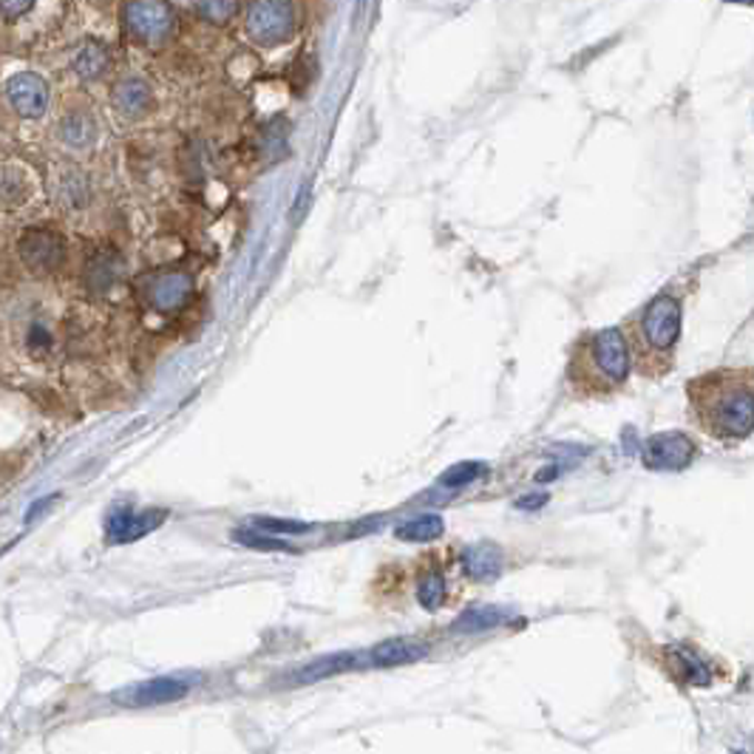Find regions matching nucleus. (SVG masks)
<instances>
[{"mask_svg":"<svg viewBox=\"0 0 754 754\" xmlns=\"http://www.w3.org/2000/svg\"><path fill=\"white\" fill-rule=\"evenodd\" d=\"M690 403L701 429L723 443H737L754 431V372L701 374L690 383Z\"/></svg>","mask_w":754,"mask_h":754,"instance_id":"f257e3e1","label":"nucleus"},{"mask_svg":"<svg viewBox=\"0 0 754 754\" xmlns=\"http://www.w3.org/2000/svg\"><path fill=\"white\" fill-rule=\"evenodd\" d=\"M630 374V346L619 330H602L579 343L571 361V383L584 394L622 386Z\"/></svg>","mask_w":754,"mask_h":754,"instance_id":"f03ea898","label":"nucleus"},{"mask_svg":"<svg viewBox=\"0 0 754 754\" xmlns=\"http://www.w3.org/2000/svg\"><path fill=\"white\" fill-rule=\"evenodd\" d=\"M681 338V304L672 295H659L653 304L646 306L635 326V355H639V369H650L659 374L661 369L670 366V358L678 346Z\"/></svg>","mask_w":754,"mask_h":754,"instance_id":"7ed1b4c3","label":"nucleus"},{"mask_svg":"<svg viewBox=\"0 0 754 754\" xmlns=\"http://www.w3.org/2000/svg\"><path fill=\"white\" fill-rule=\"evenodd\" d=\"M299 12L292 0H253L244 18V32L261 49H275L295 38Z\"/></svg>","mask_w":754,"mask_h":754,"instance_id":"20e7f679","label":"nucleus"},{"mask_svg":"<svg viewBox=\"0 0 754 754\" xmlns=\"http://www.w3.org/2000/svg\"><path fill=\"white\" fill-rule=\"evenodd\" d=\"M122 26L133 40L157 46L173 32L177 12L168 0H128L122 9Z\"/></svg>","mask_w":754,"mask_h":754,"instance_id":"39448f33","label":"nucleus"},{"mask_svg":"<svg viewBox=\"0 0 754 754\" xmlns=\"http://www.w3.org/2000/svg\"><path fill=\"white\" fill-rule=\"evenodd\" d=\"M7 100L20 120H40L49 111L51 89L34 71H18L7 80Z\"/></svg>","mask_w":754,"mask_h":754,"instance_id":"423d86ee","label":"nucleus"},{"mask_svg":"<svg viewBox=\"0 0 754 754\" xmlns=\"http://www.w3.org/2000/svg\"><path fill=\"white\" fill-rule=\"evenodd\" d=\"M18 253L23 259V264L34 273H51L58 270L66 259V244L58 233L51 230H26L23 239L18 244Z\"/></svg>","mask_w":754,"mask_h":754,"instance_id":"0eeeda50","label":"nucleus"},{"mask_svg":"<svg viewBox=\"0 0 754 754\" xmlns=\"http://www.w3.org/2000/svg\"><path fill=\"white\" fill-rule=\"evenodd\" d=\"M695 445L681 431L653 434L644 443V463L655 471H681L692 463Z\"/></svg>","mask_w":754,"mask_h":754,"instance_id":"6e6552de","label":"nucleus"},{"mask_svg":"<svg viewBox=\"0 0 754 754\" xmlns=\"http://www.w3.org/2000/svg\"><path fill=\"white\" fill-rule=\"evenodd\" d=\"M111 100H114V108L125 117V120H142V117L151 114L153 105H157L153 86L140 74L120 77L114 83V91H111Z\"/></svg>","mask_w":754,"mask_h":754,"instance_id":"1a4fd4ad","label":"nucleus"},{"mask_svg":"<svg viewBox=\"0 0 754 754\" xmlns=\"http://www.w3.org/2000/svg\"><path fill=\"white\" fill-rule=\"evenodd\" d=\"M165 520V511H133V507H114L108 514L105 531L108 542H131L145 533L157 531L159 522Z\"/></svg>","mask_w":754,"mask_h":754,"instance_id":"9d476101","label":"nucleus"},{"mask_svg":"<svg viewBox=\"0 0 754 754\" xmlns=\"http://www.w3.org/2000/svg\"><path fill=\"white\" fill-rule=\"evenodd\" d=\"M193 295L191 275L184 273H162L148 286V304L159 312H173L184 306Z\"/></svg>","mask_w":754,"mask_h":754,"instance_id":"9b49d317","label":"nucleus"},{"mask_svg":"<svg viewBox=\"0 0 754 754\" xmlns=\"http://www.w3.org/2000/svg\"><path fill=\"white\" fill-rule=\"evenodd\" d=\"M97 137H100L97 117L86 111V108L66 111L58 120V140L71 151H89V148L97 145Z\"/></svg>","mask_w":754,"mask_h":754,"instance_id":"f8f14e48","label":"nucleus"},{"mask_svg":"<svg viewBox=\"0 0 754 754\" xmlns=\"http://www.w3.org/2000/svg\"><path fill=\"white\" fill-rule=\"evenodd\" d=\"M188 695V684L173 678H153L145 681V684L131 686L128 692H122L120 701L122 704L131 706H153V704H171V701H179V697Z\"/></svg>","mask_w":754,"mask_h":754,"instance_id":"ddd939ff","label":"nucleus"},{"mask_svg":"<svg viewBox=\"0 0 754 754\" xmlns=\"http://www.w3.org/2000/svg\"><path fill=\"white\" fill-rule=\"evenodd\" d=\"M108 69H111V51L100 40H86L71 54V71L83 83H97V80H102L108 74Z\"/></svg>","mask_w":754,"mask_h":754,"instance_id":"4468645a","label":"nucleus"},{"mask_svg":"<svg viewBox=\"0 0 754 754\" xmlns=\"http://www.w3.org/2000/svg\"><path fill=\"white\" fill-rule=\"evenodd\" d=\"M122 279V259L114 250H100L89 259L86 264V286H89L94 295H105V292L114 290Z\"/></svg>","mask_w":754,"mask_h":754,"instance_id":"2eb2a0df","label":"nucleus"},{"mask_svg":"<svg viewBox=\"0 0 754 754\" xmlns=\"http://www.w3.org/2000/svg\"><path fill=\"white\" fill-rule=\"evenodd\" d=\"M502 564H505L502 551L496 545H491V542H482V545L469 547L463 553L465 573L471 579H476V582H496L502 576Z\"/></svg>","mask_w":754,"mask_h":754,"instance_id":"dca6fc26","label":"nucleus"},{"mask_svg":"<svg viewBox=\"0 0 754 754\" xmlns=\"http://www.w3.org/2000/svg\"><path fill=\"white\" fill-rule=\"evenodd\" d=\"M429 655V646L418 639H392L383 641L372 650V664L374 666H403L414 664V661H423Z\"/></svg>","mask_w":754,"mask_h":754,"instance_id":"f3484780","label":"nucleus"},{"mask_svg":"<svg viewBox=\"0 0 754 754\" xmlns=\"http://www.w3.org/2000/svg\"><path fill=\"white\" fill-rule=\"evenodd\" d=\"M511 619V610L505 607H494V604H485V607H471L465 610L460 619L454 622V633H485V630H494L500 624H507Z\"/></svg>","mask_w":754,"mask_h":754,"instance_id":"a211bd4d","label":"nucleus"},{"mask_svg":"<svg viewBox=\"0 0 754 754\" xmlns=\"http://www.w3.org/2000/svg\"><path fill=\"white\" fill-rule=\"evenodd\" d=\"M440 533H443V516L438 514L414 516V520L403 522V525L398 527V539H403V542H431V539H438Z\"/></svg>","mask_w":754,"mask_h":754,"instance_id":"6ab92c4d","label":"nucleus"},{"mask_svg":"<svg viewBox=\"0 0 754 754\" xmlns=\"http://www.w3.org/2000/svg\"><path fill=\"white\" fill-rule=\"evenodd\" d=\"M489 474V465L476 463V460H469V463H456L440 476V485L443 489H463V485H471L474 480Z\"/></svg>","mask_w":754,"mask_h":754,"instance_id":"aec40b11","label":"nucleus"},{"mask_svg":"<svg viewBox=\"0 0 754 754\" xmlns=\"http://www.w3.org/2000/svg\"><path fill=\"white\" fill-rule=\"evenodd\" d=\"M193 7H197V12L202 14L208 23L224 26L239 14L241 0H193Z\"/></svg>","mask_w":754,"mask_h":754,"instance_id":"412c9836","label":"nucleus"},{"mask_svg":"<svg viewBox=\"0 0 754 754\" xmlns=\"http://www.w3.org/2000/svg\"><path fill=\"white\" fill-rule=\"evenodd\" d=\"M418 599L425 610H438L445 602V579L438 571L423 573L418 584Z\"/></svg>","mask_w":754,"mask_h":754,"instance_id":"4be33fe9","label":"nucleus"},{"mask_svg":"<svg viewBox=\"0 0 754 754\" xmlns=\"http://www.w3.org/2000/svg\"><path fill=\"white\" fill-rule=\"evenodd\" d=\"M675 664L678 666H684V678H686V684H697V686H706L710 684V666L704 664V661L697 659L692 650H684V646H678L675 650Z\"/></svg>","mask_w":754,"mask_h":754,"instance_id":"5701e85b","label":"nucleus"},{"mask_svg":"<svg viewBox=\"0 0 754 754\" xmlns=\"http://www.w3.org/2000/svg\"><path fill=\"white\" fill-rule=\"evenodd\" d=\"M0 199L7 204H23L29 199V182L20 171L14 168H7L0 173Z\"/></svg>","mask_w":754,"mask_h":754,"instance_id":"b1692460","label":"nucleus"},{"mask_svg":"<svg viewBox=\"0 0 754 754\" xmlns=\"http://www.w3.org/2000/svg\"><path fill=\"white\" fill-rule=\"evenodd\" d=\"M261 151H264V157L270 159V162H275V159L284 157V153H286V125H284V120H275L264 128V133H261Z\"/></svg>","mask_w":754,"mask_h":754,"instance_id":"393cba45","label":"nucleus"},{"mask_svg":"<svg viewBox=\"0 0 754 754\" xmlns=\"http://www.w3.org/2000/svg\"><path fill=\"white\" fill-rule=\"evenodd\" d=\"M235 542L244 547H253V551H275V553H299V547L286 545V542H281V539L275 536H264V533H244V531H235Z\"/></svg>","mask_w":754,"mask_h":754,"instance_id":"a878e982","label":"nucleus"},{"mask_svg":"<svg viewBox=\"0 0 754 754\" xmlns=\"http://www.w3.org/2000/svg\"><path fill=\"white\" fill-rule=\"evenodd\" d=\"M352 655H332V659H323L318 664H310V670L301 672V678L312 681V678H323V675H332V672H341L352 666Z\"/></svg>","mask_w":754,"mask_h":754,"instance_id":"bb28decb","label":"nucleus"},{"mask_svg":"<svg viewBox=\"0 0 754 754\" xmlns=\"http://www.w3.org/2000/svg\"><path fill=\"white\" fill-rule=\"evenodd\" d=\"M255 525L264 527V531H273V533H306V531H310V525H304V522L267 520V516H259V520H255Z\"/></svg>","mask_w":754,"mask_h":754,"instance_id":"cd10ccee","label":"nucleus"},{"mask_svg":"<svg viewBox=\"0 0 754 754\" xmlns=\"http://www.w3.org/2000/svg\"><path fill=\"white\" fill-rule=\"evenodd\" d=\"M34 0H0V18L20 20L26 12H32Z\"/></svg>","mask_w":754,"mask_h":754,"instance_id":"c85d7f7f","label":"nucleus"},{"mask_svg":"<svg viewBox=\"0 0 754 754\" xmlns=\"http://www.w3.org/2000/svg\"><path fill=\"white\" fill-rule=\"evenodd\" d=\"M547 505V494H531L525 496V500L516 502V507H522V511H536V507Z\"/></svg>","mask_w":754,"mask_h":754,"instance_id":"c756f323","label":"nucleus"},{"mask_svg":"<svg viewBox=\"0 0 754 754\" xmlns=\"http://www.w3.org/2000/svg\"><path fill=\"white\" fill-rule=\"evenodd\" d=\"M306 199H310V188H301V193H299V202H295V222H299L301 215H304V208H306Z\"/></svg>","mask_w":754,"mask_h":754,"instance_id":"7c9ffc66","label":"nucleus"},{"mask_svg":"<svg viewBox=\"0 0 754 754\" xmlns=\"http://www.w3.org/2000/svg\"><path fill=\"white\" fill-rule=\"evenodd\" d=\"M730 3H746V7H754V0H730Z\"/></svg>","mask_w":754,"mask_h":754,"instance_id":"2f4dec72","label":"nucleus"},{"mask_svg":"<svg viewBox=\"0 0 754 754\" xmlns=\"http://www.w3.org/2000/svg\"><path fill=\"white\" fill-rule=\"evenodd\" d=\"M366 7V0H358V9H363Z\"/></svg>","mask_w":754,"mask_h":754,"instance_id":"473e14b6","label":"nucleus"}]
</instances>
